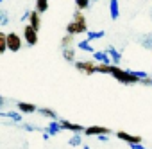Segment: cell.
<instances>
[{"label": "cell", "instance_id": "1", "mask_svg": "<svg viewBox=\"0 0 152 149\" xmlns=\"http://www.w3.org/2000/svg\"><path fill=\"white\" fill-rule=\"evenodd\" d=\"M111 76L115 79H118L120 83H124V85H141V79L136 76L132 70H124L120 66H113Z\"/></svg>", "mask_w": 152, "mask_h": 149}, {"label": "cell", "instance_id": "2", "mask_svg": "<svg viewBox=\"0 0 152 149\" xmlns=\"http://www.w3.org/2000/svg\"><path fill=\"white\" fill-rule=\"evenodd\" d=\"M75 68H77L81 74H86V76H91V74L97 72V63L84 59V61H75Z\"/></svg>", "mask_w": 152, "mask_h": 149}, {"label": "cell", "instance_id": "3", "mask_svg": "<svg viewBox=\"0 0 152 149\" xmlns=\"http://www.w3.org/2000/svg\"><path fill=\"white\" fill-rule=\"evenodd\" d=\"M23 40H25V43H27L29 47H34V45L38 43V31H36L31 24L23 25Z\"/></svg>", "mask_w": 152, "mask_h": 149}, {"label": "cell", "instance_id": "4", "mask_svg": "<svg viewBox=\"0 0 152 149\" xmlns=\"http://www.w3.org/2000/svg\"><path fill=\"white\" fill-rule=\"evenodd\" d=\"M88 32V25H83L79 22L72 20L68 25H66V34H72V36H77V34H84Z\"/></svg>", "mask_w": 152, "mask_h": 149}, {"label": "cell", "instance_id": "5", "mask_svg": "<svg viewBox=\"0 0 152 149\" xmlns=\"http://www.w3.org/2000/svg\"><path fill=\"white\" fill-rule=\"evenodd\" d=\"M7 49L11 52H18L22 49V38L16 32H9L7 34Z\"/></svg>", "mask_w": 152, "mask_h": 149}, {"label": "cell", "instance_id": "6", "mask_svg": "<svg viewBox=\"0 0 152 149\" xmlns=\"http://www.w3.org/2000/svg\"><path fill=\"white\" fill-rule=\"evenodd\" d=\"M111 131L104 126H90L84 129V135L86 136H100V135H109Z\"/></svg>", "mask_w": 152, "mask_h": 149}, {"label": "cell", "instance_id": "7", "mask_svg": "<svg viewBox=\"0 0 152 149\" xmlns=\"http://www.w3.org/2000/svg\"><path fill=\"white\" fill-rule=\"evenodd\" d=\"M116 136H118L120 140L127 142L129 145H132V144H141V142H143V138H141L140 135H129V133H125V131H118Z\"/></svg>", "mask_w": 152, "mask_h": 149}, {"label": "cell", "instance_id": "8", "mask_svg": "<svg viewBox=\"0 0 152 149\" xmlns=\"http://www.w3.org/2000/svg\"><path fill=\"white\" fill-rule=\"evenodd\" d=\"M59 122H61V128H63V129H66V131L84 133V129H86V128H83L81 124H73V122H70V120H59Z\"/></svg>", "mask_w": 152, "mask_h": 149}, {"label": "cell", "instance_id": "9", "mask_svg": "<svg viewBox=\"0 0 152 149\" xmlns=\"http://www.w3.org/2000/svg\"><path fill=\"white\" fill-rule=\"evenodd\" d=\"M93 59H95L97 63H104V65H113V63H111V58H109V54H107L106 50H97V52L93 54Z\"/></svg>", "mask_w": 152, "mask_h": 149}, {"label": "cell", "instance_id": "10", "mask_svg": "<svg viewBox=\"0 0 152 149\" xmlns=\"http://www.w3.org/2000/svg\"><path fill=\"white\" fill-rule=\"evenodd\" d=\"M107 54H109V58H111V63L115 65V66H118L120 65V61H122V54L115 49V47H107V50H106Z\"/></svg>", "mask_w": 152, "mask_h": 149}, {"label": "cell", "instance_id": "11", "mask_svg": "<svg viewBox=\"0 0 152 149\" xmlns=\"http://www.w3.org/2000/svg\"><path fill=\"white\" fill-rule=\"evenodd\" d=\"M45 131L50 135V136H54V135H57V133H61L63 131V128H61V122L59 120H52L47 128H45Z\"/></svg>", "mask_w": 152, "mask_h": 149}, {"label": "cell", "instance_id": "12", "mask_svg": "<svg viewBox=\"0 0 152 149\" xmlns=\"http://www.w3.org/2000/svg\"><path fill=\"white\" fill-rule=\"evenodd\" d=\"M109 16H111V20H118V16H120L118 0H109Z\"/></svg>", "mask_w": 152, "mask_h": 149}, {"label": "cell", "instance_id": "13", "mask_svg": "<svg viewBox=\"0 0 152 149\" xmlns=\"http://www.w3.org/2000/svg\"><path fill=\"white\" fill-rule=\"evenodd\" d=\"M29 24H31L36 31H39V29H41V15H39L36 9L32 11V15H31V18H29Z\"/></svg>", "mask_w": 152, "mask_h": 149}, {"label": "cell", "instance_id": "14", "mask_svg": "<svg viewBox=\"0 0 152 149\" xmlns=\"http://www.w3.org/2000/svg\"><path fill=\"white\" fill-rule=\"evenodd\" d=\"M16 110L20 113H34L36 111V106L32 103H18L16 104Z\"/></svg>", "mask_w": 152, "mask_h": 149}, {"label": "cell", "instance_id": "15", "mask_svg": "<svg viewBox=\"0 0 152 149\" xmlns=\"http://www.w3.org/2000/svg\"><path fill=\"white\" fill-rule=\"evenodd\" d=\"M0 117H2V119H11L15 122L22 120V113L20 111H0Z\"/></svg>", "mask_w": 152, "mask_h": 149}, {"label": "cell", "instance_id": "16", "mask_svg": "<svg viewBox=\"0 0 152 149\" xmlns=\"http://www.w3.org/2000/svg\"><path fill=\"white\" fill-rule=\"evenodd\" d=\"M77 47H79L81 50H84V52H90V54H95V52H97V50L93 49V45H91L90 40H81V41L77 43Z\"/></svg>", "mask_w": 152, "mask_h": 149}, {"label": "cell", "instance_id": "17", "mask_svg": "<svg viewBox=\"0 0 152 149\" xmlns=\"http://www.w3.org/2000/svg\"><path fill=\"white\" fill-rule=\"evenodd\" d=\"M63 58H64L68 63H75V49H73V47L63 49Z\"/></svg>", "mask_w": 152, "mask_h": 149}, {"label": "cell", "instance_id": "18", "mask_svg": "<svg viewBox=\"0 0 152 149\" xmlns=\"http://www.w3.org/2000/svg\"><path fill=\"white\" fill-rule=\"evenodd\" d=\"M104 31H88L86 32V40H90V41H95V40H100V38H104Z\"/></svg>", "mask_w": 152, "mask_h": 149}, {"label": "cell", "instance_id": "19", "mask_svg": "<svg viewBox=\"0 0 152 149\" xmlns=\"http://www.w3.org/2000/svg\"><path fill=\"white\" fill-rule=\"evenodd\" d=\"M113 66H115V65H104V63H97V72H99V74H109V76H111Z\"/></svg>", "mask_w": 152, "mask_h": 149}, {"label": "cell", "instance_id": "20", "mask_svg": "<svg viewBox=\"0 0 152 149\" xmlns=\"http://www.w3.org/2000/svg\"><path fill=\"white\" fill-rule=\"evenodd\" d=\"M7 49V34L6 32H0V54H6Z\"/></svg>", "mask_w": 152, "mask_h": 149}, {"label": "cell", "instance_id": "21", "mask_svg": "<svg viewBox=\"0 0 152 149\" xmlns=\"http://www.w3.org/2000/svg\"><path fill=\"white\" fill-rule=\"evenodd\" d=\"M61 47H63V49H70V47H73V36H72V34H64L63 40H61Z\"/></svg>", "mask_w": 152, "mask_h": 149}, {"label": "cell", "instance_id": "22", "mask_svg": "<svg viewBox=\"0 0 152 149\" xmlns=\"http://www.w3.org/2000/svg\"><path fill=\"white\" fill-rule=\"evenodd\" d=\"M39 113H41L43 117H48V119H52V120H57V113H56L54 110H50V108H39Z\"/></svg>", "mask_w": 152, "mask_h": 149}, {"label": "cell", "instance_id": "23", "mask_svg": "<svg viewBox=\"0 0 152 149\" xmlns=\"http://www.w3.org/2000/svg\"><path fill=\"white\" fill-rule=\"evenodd\" d=\"M48 9V0H36V11L41 15Z\"/></svg>", "mask_w": 152, "mask_h": 149}, {"label": "cell", "instance_id": "24", "mask_svg": "<svg viewBox=\"0 0 152 149\" xmlns=\"http://www.w3.org/2000/svg\"><path fill=\"white\" fill-rule=\"evenodd\" d=\"M72 20L79 22V24H83V25H88V22H86V16H84V13H83V11H75V15H73V18H72Z\"/></svg>", "mask_w": 152, "mask_h": 149}, {"label": "cell", "instance_id": "25", "mask_svg": "<svg viewBox=\"0 0 152 149\" xmlns=\"http://www.w3.org/2000/svg\"><path fill=\"white\" fill-rule=\"evenodd\" d=\"M68 144H70V145H73V147H77V145H81V144H83V138H81V135H79V133H75V135H72V138L68 140Z\"/></svg>", "mask_w": 152, "mask_h": 149}, {"label": "cell", "instance_id": "26", "mask_svg": "<svg viewBox=\"0 0 152 149\" xmlns=\"http://www.w3.org/2000/svg\"><path fill=\"white\" fill-rule=\"evenodd\" d=\"M75 6L79 11H86L90 7V0H75Z\"/></svg>", "mask_w": 152, "mask_h": 149}, {"label": "cell", "instance_id": "27", "mask_svg": "<svg viewBox=\"0 0 152 149\" xmlns=\"http://www.w3.org/2000/svg\"><path fill=\"white\" fill-rule=\"evenodd\" d=\"M9 24V16H7V11H0V27H6Z\"/></svg>", "mask_w": 152, "mask_h": 149}, {"label": "cell", "instance_id": "28", "mask_svg": "<svg viewBox=\"0 0 152 149\" xmlns=\"http://www.w3.org/2000/svg\"><path fill=\"white\" fill-rule=\"evenodd\" d=\"M132 72H134V74H136V76H138V77H140V79H141V81H143V79H147V77H148V76H147V72H141V70H132Z\"/></svg>", "mask_w": 152, "mask_h": 149}, {"label": "cell", "instance_id": "29", "mask_svg": "<svg viewBox=\"0 0 152 149\" xmlns=\"http://www.w3.org/2000/svg\"><path fill=\"white\" fill-rule=\"evenodd\" d=\"M31 15H32V11H29V9H27V11L22 15V18H20V20H22V22H25V20H29V18H31Z\"/></svg>", "mask_w": 152, "mask_h": 149}, {"label": "cell", "instance_id": "30", "mask_svg": "<svg viewBox=\"0 0 152 149\" xmlns=\"http://www.w3.org/2000/svg\"><path fill=\"white\" fill-rule=\"evenodd\" d=\"M131 149H148V147H145L143 144H132V145H129Z\"/></svg>", "mask_w": 152, "mask_h": 149}, {"label": "cell", "instance_id": "31", "mask_svg": "<svg viewBox=\"0 0 152 149\" xmlns=\"http://www.w3.org/2000/svg\"><path fill=\"white\" fill-rule=\"evenodd\" d=\"M99 140H100V142H109L107 135H100V136H99Z\"/></svg>", "mask_w": 152, "mask_h": 149}, {"label": "cell", "instance_id": "32", "mask_svg": "<svg viewBox=\"0 0 152 149\" xmlns=\"http://www.w3.org/2000/svg\"><path fill=\"white\" fill-rule=\"evenodd\" d=\"M48 138H50V135L47 131H43V140H48Z\"/></svg>", "mask_w": 152, "mask_h": 149}, {"label": "cell", "instance_id": "33", "mask_svg": "<svg viewBox=\"0 0 152 149\" xmlns=\"http://www.w3.org/2000/svg\"><path fill=\"white\" fill-rule=\"evenodd\" d=\"M83 149H91V147H90V145H86V144H84V145H83Z\"/></svg>", "mask_w": 152, "mask_h": 149}]
</instances>
